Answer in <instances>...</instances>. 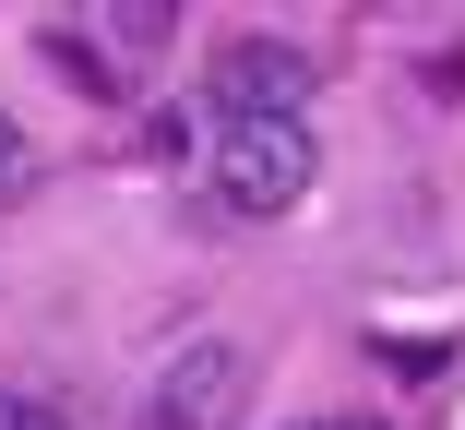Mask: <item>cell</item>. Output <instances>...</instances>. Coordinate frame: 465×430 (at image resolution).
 Returning <instances> with one entry per match:
<instances>
[{
    "mask_svg": "<svg viewBox=\"0 0 465 430\" xmlns=\"http://www.w3.org/2000/svg\"><path fill=\"white\" fill-rule=\"evenodd\" d=\"M108 36H120V48H155V36H167V13H155V0H120Z\"/></svg>",
    "mask_w": 465,
    "mask_h": 430,
    "instance_id": "5",
    "label": "cell"
},
{
    "mask_svg": "<svg viewBox=\"0 0 465 430\" xmlns=\"http://www.w3.org/2000/svg\"><path fill=\"white\" fill-rule=\"evenodd\" d=\"M215 108H227V132H239V120H299V108H311V60L274 48V36H239V48L215 60Z\"/></svg>",
    "mask_w": 465,
    "mask_h": 430,
    "instance_id": "3",
    "label": "cell"
},
{
    "mask_svg": "<svg viewBox=\"0 0 465 430\" xmlns=\"http://www.w3.org/2000/svg\"><path fill=\"white\" fill-rule=\"evenodd\" d=\"M0 430H72V418H60L48 395H0Z\"/></svg>",
    "mask_w": 465,
    "mask_h": 430,
    "instance_id": "6",
    "label": "cell"
},
{
    "mask_svg": "<svg viewBox=\"0 0 465 430\" xmlns=\"http://www.w3.org/2000/svg\"><path fill=\"white\" fill-rule=\"evenodd\" d=\"M346 430H358V418H346Z\"/></svg>",
    "mask_w": 465,
    "mask_h": 430,
    "instance_id": "7",
    "label": "cell"
},
{
    "mask_svg": "<svg viewBox=\"0 0 465 430\" xmlns=\"http://www.w3.org/2000/svg\"><path fill=\"white\" fill-rule=\"evenodd\" d=\"M311 192V132L299 120H239L215 132V204L227 215H287Z\"/></svg>",
    "mask_w": 465,
    "mask_h": 430,
    "instance_id": "1",
    "label": "cell"
},
{
    "mask_svg": "<svg viewBox=\"0 0 465 430\" xmlns=\"http://www.w3.org/2000/svg\"><path fill=\"white\" fill-rule=\"evenodd\" d=\"M36 192V144H25V120L0 108V204H25Z\"/></svg>",
    "mask_w": 465,
    "mask_h": 430,
    "instance_id": "4",
    "label": "cell"
},
{
    "mask_svg": "<svg viewBox=\"0 0 465 430\" xmlns=\"http://www.w3.org/2000/svg\"><path fill=\"white\" fill-rule=\"evenodd\" d=\"M239 406H251V359L227 335H203V347H179L155 371V430H227Z\"/></svg>",
    "mask_w": 465,
    "mask_h": 430,
    "instance_id": "2",
    "label": "cell"
}]
</instances>
